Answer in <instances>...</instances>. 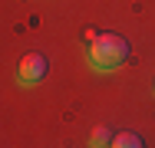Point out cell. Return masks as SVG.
<instances>
[{"label": "cell", "mask_w": 155, "mask_h": 148, "mask_svg": "<svg viewBox=\"0 0 155 148\" xmlns=\"http://www.w3.org/2000/svg\"><path fill=\"white\" fill-rule=\"evenodd\" d=\"M46 69H50V63H46L43 53H27L17 66V82L20 86H36V82H43Z\"/></svg>", "instance_id": "cell-2"}, {"label": "cell", "mask_w": 155, "mask_h": 148, "mask_svg": "<svg viewBox=\"0 0 155 148\" xmlns=\"http://www.w3.org/2000/svg\"><path fill=\"white\" fill-rule=\"evenodd\" d=\"M89 145H93V148L112 145V132H109L106 125H99V128H93V135H89Z\"/></svg>", "instance_id": "cell-3"}, {"label": "cell", "mask_w": 155, "mask_h": 148, "mask_svg": "<svg viewBox=\"0 0 155 148\" xmlns=\"http://www.w3.org/2000/svg\"><path fill=\"white\" fill-rule=\"evenodd\" d=\"M112 145L116 148H142V138H139L135 132H122V135L112 138Z\"/></svg>", "instance_id": "cell-4"}, {"label": "cell", "mask_w": 155, "mask_h": 148, "mask_svg": "<svg viewBox=\"0 0 155 148\" xmlns=\"http://www.w3.org/2000/svg\"><path fill=\"white\" fill-rule=\"evenodd\" d=\"M86 59L96 72H116L129 59V40L119 33H96L86 46Z\"/></svg>", "instance_id": "cell-1"}]
</instances>
